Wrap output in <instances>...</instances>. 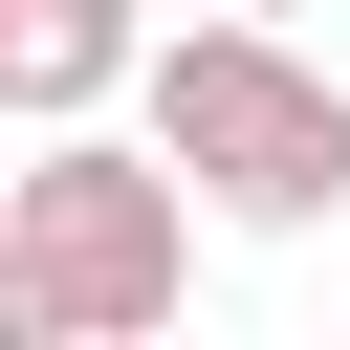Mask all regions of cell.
I'll return each mask as SVG.
<instances>
[{"label":"cell","instance_id":"obj_3","mask_svg":"<svg viewBox=\"0 0 350 350\" xmlns=\"http://www.w3.org/2000/svg\"><path fill=\"white\" fill-rule=\"evenodd\" d=\"M109 88H153V22L131 0H0V109L22 131H88Z\"/></svg>","mask_w":350,"mask_h":350},{"label":"cell","instance_id":"obj_1","mask_svg":"<svg viewBox=\"0 0 350 350\" xmlns=\"http://www.w3.org/2000/svg\"><path fill=\"white\" fill-rule=\"evenodd\" d=\"M197 175L153 131H22L0 175V350H153L197 306Z\"/></svg>","mask_w":350,"mask_h":350},{"label":"cell","instance_id":"obj_2","mask_svg":"<svg viewBox=\"0 0 350 350\" xmlns=\"http://www.w3.org/2000/svg\"><path fill=\"white\" fill-rule=\"evenodd\" d=\"M131 109H153V153H175V175H197L241 241H306V219H350V88H328V66H306L262 0L175 22Z\"/></svg>","mask_w":350,"mask_h":350},{"label":"cell","instance_id":"obj_4","mask_svg":"<svg viewBox=\"0 0 350 350\" xmlns=\"http://www.w3.org/2000/svg\"><path fill=\"white\" fill-rule=\"evenodd\" d=\"M262 22H284V0H262Z\"/></svg>","mask_w":350,"mask_h":350}]
</instances>
